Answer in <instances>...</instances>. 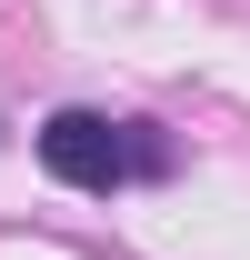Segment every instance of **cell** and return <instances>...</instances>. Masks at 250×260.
I'll use <instances>...</instances> for the list:
<instances>
[{"instance_id": "obj_1", "label": "cell", "mask_w": 250, "mask_h": 260, "mask_svg": "<svg viewBox=\"0 0 250 260\" xmlns=\"http://www.w3.org/2000/svg\"><path fill=\"white\" fill-rule=\"evenodd\" d=\"M40 160L60 170L70 190H120V180L170 170V140L150 120H110V110H50L40 120Z\"/></svg>"}]
</instances>
